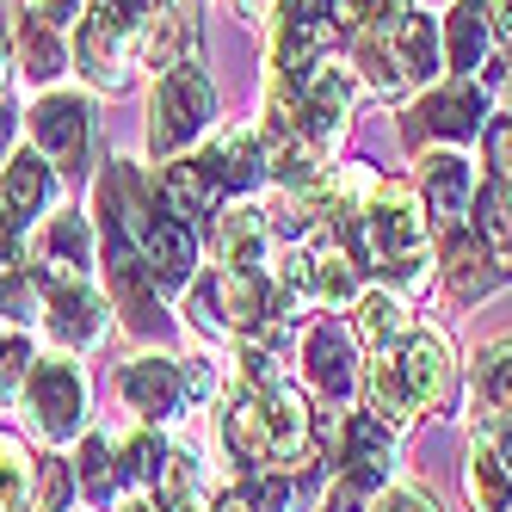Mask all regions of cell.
I'll use <instances>...</instances> for the list:
<instances>
[{"mask_svg":"<svg viewBox=\"0 0 512 512\" xmlns=\"http://www.w3.org/2000/svg\"><path fill=\"white\" fill-rule=\"evenodd\" d=\"M451 383H457L451 346L438 334H408L389 352H377V364H371V414L377 420H420L451 401Z\"/></svg>","mask_w":512,"mask_h":512,"instance_id":"obj_1","label":"cell"},{"mask_svg":"<svg viewBox=\"0 0 512 512\" xmlns=\"http://www.w3.org/2000/svg\"><path fill=\"white\" fill-rule=\"evenodd\" d=\"M371 260L389 272V278H426L432 266V241H426V210L408 186H377L371 204H364V223H358Z\"/></svg>","mask_w":512,"mask_h":512,"instance_id":"obj_2","label":"cell"},{"mask_svg":"<svg viewBox=\"0 0 512 512\" xmlns=\"http://www.w3.org/2000/svg\"><path fill=\"white\" fill-rule=\"evenodd\" d=\"M142 25L149 19H142L130 0H99V7L81 19V44H75L81 75L99 81V87H124V68L142 50Z\"/></svg>","mask_w":512,"mask_h":512,"instance_id":"obj_3","label":"cell"},{"mask_svg":"<svg viewBox=\"0 0 512 512\" xmlns=\"http://www.w3.org/2000/svg\"><path fill=\"white\" fill-rule=\"evenodd\" d=\"M210 112H216V93L204 81V68L198 62H173L161 75V87H155V130H149L155 155H173V149H186V142H198Z\"/></svg>","mask_w":512,"mask_h":512,"instance_id":"obj_4","label":"cell"},{"mask_svg":"<svg viewBox=\"0 0 512 512\" xmlns=\"http://www.w3.org/2000/svg\"><path fill=\"white\" fill-rule=\"evenodd\" d=\"M25 408H31V420H38V432L50 438H68L81 426V377H75V364H62V358H50V364H31V377H25Z\"/></svg>","mask_w":512,"mask_h":512,"instance_id":"obj_5","label":"cell"},{"mask_svg":"<svg viewBox=\"0 0 512 512\" xmlns=\"http://www.w3.org/2000/svg\"><path fill=\"white\" fill-rule=\"evenodd\" d=\"M309 420L315 414L297 389H284V383L260 389V457L266 463H297L303 445H309Z\"/></svg>","mask_w":512,"mask_h":512,"instance_id":"obj_6","label":"cell"},{"mask_svg":"<svg viewBox=\"0 0 512 512\" xmlns=\"http://www.w3.org/2000/svg\"><path fill=\"white\" fill-rule=\"evenodd\" d=\"M31 136H38V149L62 167H81L87 155V99L75 93H44L31 105Z\"/></svg>","mask_w":512,"mask_h":512,"instance_id":"obj_7","label":"cell"},{"mask_svg":"<svg viewBox=\"0 0 512 512\" xmlns=\"http://www.w3.org/2000/svg\"><path fill=\"white\" fill-rule=\"evenodd\" d=\"M136 247H142V260H149V272H155L161 284H186L192 266H198V241H192V229L179 223V216H167L161 204L149 210V223H142Z\"/></svg>","mask_w":512,"mask_h":512,"instance_id":"obj_8","label":"cell"},{"mask_svg":"<svg viewBox=\"0 0 512 512\" xmlns=\"http://www.w3.org/2000/svg\"><path fill=\"white\" fill-rule=\"evenodd\" d=\"M155 204H161L167 216H179L186 229H192V216H210L216 204H223V179H216L210 155H198V161H173V167L161 173Z\"/></svg>","mask_w":512,"mask_h":512,"instance_id":"obj_9","label":"cell"},{"mask_svg":"<svg viewBox=\"0 0 512 512\" xmlns=\"http://www.w3.org/2000/svg\"><path fill=\"white\" fill-rule=\"evenodd\" d=\"M87 247H93V229H87V216H56L50 223V235L38 241V278L50 284V290H62V284H87Z\"/></svg>","mask_w":512,"mask_h":512,"instance_id":"obj_10","label":"cell"},{"mask_svg":"<svg viewBox=\"0 0 512 512\" xmlns=\"http://www.w3.org/2000/svg\"><path fill=\"white\" fill-rule=\"evenodd\" d=\"M395 475V438L377 414H352L346 420V482H358L364 494L383 488Z\"/></svg>","mask_w":512,"mask_h":512,"instance_id":"obj_11","label":"cell"},{"mask_svg":"<svg viewBox=\"0 0 512 512\" xmlns=\"http://www.w3.org/2000/svg\"><path fill=\"white\" fill-rule=\"evenodd\" d=\"M500 266H506V260H500L482 235H475V229H457V235H451V253H445V290H451L457 303H475L482 290H494Z\"/></svg>","mask_w":512,"mask_h":512,"instance_id":"obj_12","label":"cell"},{"mask_svg":"<svg viewBox=\"0 0 512 512\" xmlns=\"http://www.w3.org/2000/svg\"><path fill=\"white\" fill-rule=\"evenodd\" d=\"M309 383L321 395H346L352 389V364H358V340L346 334L340 321H321L315 334H309Z\"/></svg>","mask_w":512,"mask_h":512,"instance_id":"obj_13","label":"cell"},{"mask_svg":"<svg viewBox=\"0 0 512 512\" xmlns=\"http://www.w3.org/2000/svg\"><path fill=\"white\" fill-rule=\"evenodd\" d=\"M290 284H303L309 297H321V303H346L352 290H358V260H352V247L334 241V247L303 253L297 272H290Z\"/></svg>","mask_w":512,"mask_h":512,"instance_id":"obj_14","label":"cell"},{"mask_svg":"<svg viewBox=\"0 0 512 512\" xmlns=\"http://www.w3.org/2000/svg\"><path fill=\"white\" fill-rule=\"evenodd\" d=\"M50 340H62V346H93L99 340V327H105V303L93 297L87 284H62V290H50Z\"/></svg>","mask_w":512,"mask_h":512,"instance_id":"obj_15","label":"cell"},{"mask_svg":"<svg viewBox=\"0 0 512 512\" xmlns=\"http://www.w3.org/2000/svg\"><path fill=\"white\" fill-rule=\"evenodd\" d=\"M179 395H186V383H179V364L167 358H136L130 371H124V401L136 414H173L179 408Z\"/></svg>","mask_w":512,"mask_h":512,"instance_id":"obj_16","label":"cell"},{"mask_svg":"<svg viewBox=\"0 0 512 512\" xmlns=\"http://www.w3.org/2000/svg\"><path fill=\"white\" fill-rule=\"evenodd\" d=\"M408 309H401L395 290H364L358 297V315H352V340L371 346V352H389L395 340H408Z\"/></svg>","mask_w":512,"mask_h":512,"instance_id":"obj_17","label":"cell"},{"mask_svg":"<svg viewBox=\"0 0 512 512\" xmlns=\"http://www.w3.org/2000/svg\"><path fill=\"white\" fill-rule=\"evenodd\" d=\"M420 124H426L432 136H445V142H463V136L482 130V93H475L469 81H451L445 93H432V99L420 105Z\"/></svg>","mask_w":512,"mask_h":512,"instance_id":"obj_18","label":"cell"},{"mask_svg":"<svg viewBox=\"0 0 512 512\" xmlns=\"http://www.w3.org/2000/svg\"><path fill=\"white\" fill-rule=\"evenodd\" d=\"M266 247H272V229H266V216L260 210H229L223 216V229H216V253H223V266L229 272H260L266 260Z\"/></svg>","mask_w":512,"mask_h":512,"instance_id":"obj_19","label":"cell"},{"mask_svg":"<svg viewBox=\"0 0 512 512\" xmlns=\"http://www.w3.org/2000/svg\"><path fill=\"white\" fill-rule=\"evenodd\" d=\"M420 186H426V210L432 216L463 223V210H469V161L463 155H426Z\"/></svg>","mask_w":512,"mask_h":512,"instance_id":"obj_20","label":"cell"},{"mask_svg":"<svg viewBox=\"0 0 512 512\" xmlns=\"http://www.w3.org/2000/svg\"><path fill=\"white\" fill-rule=\"evenodd\" d=\"M210 167H216V179H223V192H247V186L266 179V142L247 136V130H229L210 149Z\"/></svg>","mask_w":512,"mask_h":512,"instance_id":"obj_21","label":"cell"},{"mask_svg":"<svg viewBox=\"0 0 512 512\" xmlns=\"http://www.w3.org/2000/svg\"><path fill=\"white\" fill-rule=\"evenodd\" d=\"M482 50H488V7L482 0H457L445 19V62L457 75H469V68H482Z\"/></svg>","mask_w":512,"mask_h":512,"instance_id":"obj_22","label":"cell"},{"mask_svg":"<svg viewBox=\"0 0 512 512\" xmlns=\"http://www.w3.org/2000/svg\"><path fill=\"white\" fill-rule=\"evenodd\" d=\"M44 198H50V167H44V155H13L7 167H0V204H7L19 223H25V216H38Z\"/></svg>","mask_w":512,"mask_h":512,"instance_id":"obj_23","label":"cell"},{"mask_svg":"<svg viewBox=\"0 0 512 512\" xmlns=\"http://www.w3.org/2000/svg\"><path fill=\"white\" fill-rule=\"evenodd\" d=\"M358 68L371 75V87L377 93H389V99H401L414 81H408V68H401V56H395V38H389V13H383V25H364V38H358Z\"/></svg>","mask_w":512,"mask_h":512,"instance_id":"obj_24","label":"cell"},{"mask_svg":"<svg viewBox=\"0 0 512 512\" xmlns=\"http://www.w3.org/2000/svg\"><path fill=\"white\" fill-rule=\"evenodd\" d=\"M389 38H395V56H401V68H408V81L438 75V25L426 13H395Z\"/></svg>","mask_w":512,"mask_h":512,"instance_id":"obj_25","label":"cell"},{"mask_svg":"<svg viewBox=\"0 0 512 512\" xmlns=\"http://www.w3.org/2000/svg\"><path fill=\"white\" fill-rule=\"evenodd\" d=\"M469 500L482 506V512L512 506V475L500 469V457H494L488 438H475V451H469Z\"/></svg>","mask_w":512,"mask_h":512,"instance_id":"obj_26","label":"cell"},{"mask_svg":"<svg viewBox=\"0 0 512 512\" xmlns=\"http://www.w3.org/2000/svg\"><path fill=\"white\" fill-rule=\"evenodd\" d=\"M19 62H25V75H38V81H50L62 68V38H56L50 19L19 13Z\"/></svg>","mask_w":512,"mask_h":512,"instance_id":"obj_27","label":"cell"},{"mask_svg":"<svg viewBox=\"0 0 512 512\" xmlns=\"http://www.w3.org/2000/svg\"><path fill=\"white\" fill-rule=\"evenodd\" d=\"M475 389L494 414H512V340H494L475 358Z\"/></svg>","mask_w":512,"mask_h":512,"instance_id":"obj_28","label":"cell"},{"mask_svg":"<svg viewBox=\"0 0 512 512\" xmlns=\"http://www.w3.org/2000/svg\"><path fill=\"white\" fill-rule=\"evenodd\" d=\"M0 512H31V463L13 438H0Z\"/></svg>","mask_w":512,"mask_h":512,"instance_id":"obj_29","label":"cell"},{"mask_svg":"<svg viewBox=\"0 0 512 512\" xmlns=\"http://www.w3.org/2000/svg\"><path fill=\"white\" fill-rule=\"evenodd\" d=\"M167 457H173V451L161 445L155 432H136L130 445H124V457H118V475H124V482H161Z\"/></svg>","mask_w":512,"mask_h":512,"instance_id":"obj_30","label":"cell"},{"mask_svg":"<svg viewBox=\"0 0 512 512\" xmlns=\"http://www.w3.org/2000/svg\"><path fill=\"white\" fill-rule=\"evenodd\" d=\"M118 482H124V475H118V451L105 445V438H87V445H81V488L93 500H105Z\"/></svg>","mask_w":512,"mask_h":512,"instance_id":"obj_31","label":"cell"},{"mask_svg":"<svg viewBox=\"0 0 512 512\" xmlns=\"http://www.w3.org/2000/svg\"><path fill=\"white\" fill-rule=\"evenodd\" d=\"M241 494H247L253 512H290L297 506V482H290V475H260V482H247Z\"/></svg>","mask_w":512,"mask_h":512,"instance_id":"obj_32","label":"cell"},{"mask_svg":"<svg viewBox=\"0 0 512 512\" xmlns=\"http://www.w3.org/2000/svg\"><path fill=\"white\" fill-rule=\"evenodd\" d=\"M68 494H75V475H68V463H44V475H38V506L31 512H62L68 506Z\"/></svg>","mask_w":512,"mask_h":512,"instance_id":"obj_33","label":"cell"},{"mask_svg":"<svg viewBox=\"0 0 512 512\" xmlns=\"http://www.w3.org/2000/svg\"><path fill=\"white\" fill-rule=\"evenodd\" d=\"M25 364H31V346L13 334V340H0V389H13L25 377Z\"/></svg>","mask_w":512,"mask_h":512,"instance_id":"obj_34","label":"cell"},{"mask_svg":"<svg viewBox=\"0 0 512 512\" xmlns=\"http://www.w3.org/2000/svg\"><path fill=\"white\" fill-rule=\"evenodd\" d=\"M0 309H7V315H19V321L31 315V284H25V278H19L13 266L0 272Z\"/></svg>","mask_w":512,"mask_h":512,"instance_id":"obj_35","label":"cell"},{"mask_svg":"<svg viewBox=\"0 0 512 512\" xmlns=\"http://www.w3.org/2000/svg\"><path fill=\"white\" fill-rule=\"evenodd\" d=\"M488 167H494L500 179H512V118H500V124L488 130Z\"/></svg>","mask_w":512,"mask_h":512,"instance_id":"obj_36","label":"cell"},{"mask_svg":"<svg viewBox=\"0 0 512 512\" xmlns=\"http://www.w3.org/2000/svg\"><path fill=\"white\" fill-rule=\"evenodd\" d=\"M278 19H297V25H327V19H334V0H278Z\"/></svg>","mask_w":512,"mask_h":512,"instance_id":"obj_37","label":"cell"},{"mask_svg":"<svg viewBox=\"0 0 512 512\" xmlns=\"http://www.w3.org/2000/svg\"><path fill=\"white\" fill-rule=\"evenodd\" d=\"M389 13V0H340V19L346 25H377Z\"/></svg>","mask_w":512,"mask_h":512,"instance_id":"obj_38","label":"cell"},{"mask_svg":"<svg viewBox=\"0 0 512 512\" xmlns=\"http://www.w3.org/2000/svg\"><path fill=\"white\" fill-rule=\"evenodd\" d=\"M13 260H19V216L0 204V272H7Z\"/></svg>","mask_w":512,"mask_h":512,"instance_id":"obj_39","label":"cell"},{"mask_svg":"<svg viewBox=\"0 0 512 512\" xmlns=\"http://www.w3.org/2000/svg\"><path fill=\"white\" fill-rule=\"evenodd\" d=\"M482 438H488V445H494V457H500V469L512 475V414H500V420H494V426H488Z\"/></svg>","mask_w":512,"mask_h":512,"instance_id":"obj_40","label":"cell"},{"mask_svg":"<svg viewBox=\"0 0 512 512\" xmlns=\"http://www.w3.org/2000/svg\"><path fill=\"white\" fill-rule=\"evenodd\" d=\"M377 512H438V506H432V500H426L420 488H395V494H389V500H383Z\"/></svg>","mask_w":512,"mask_h":512,"instance_id":"obj_41","label":"cell"},{"mask_svg":"<svg viewBox=\"0 0 512 512\" xmlns=\"http://www.w3.org/2000/svg\"><path fill=\"white\" fill-rule=\"evenodd\" d=\"M327 512H364V488H358V482H334V494H327Z\"/></svg>","mask_w":512,"mask_h":512,"instance_id":"obj_42","label":"cell"},{"mask_svg":"<svg viewBox=\"0 0 512 512\" xmlns=\"http://www.w3.org/2000/svg\"><path fill=\"white\" fill-rule=\"evenodd\" d=\"M7 68H13V31H7V13H0V87H7Z\"/></svg>","mask_w":512,"mask_h":512,"instance_id":"obj_43","label":"cell"},{"mask_svg":"<svg viewBox=\"0 0 512 512\" xmlns=\"http://www.w3.org/2000/svg\"><path fill=\"white\" fill-rule=\"evenodd\" d=\"M500 44L512 50V0H500Z\"/></svg>","mask_w":512,"mask_h":512,"instance_id":"obj_44","label":"cell"},{"mask_svg":"<svg viewBox=\"0 0 512 512\" xmlns=\"http://www.w3.org/2000/svg\"><path fill=\"white\" fill-rule=\"evenodd\" d=\"M216 512H253V506H247V494H229V500L216 506Z\"/></svg>","mask_w":512,"mask_h":512,"instance_id":"obj_45","label":"cell"},{"mask_svg":"<svg viewBox=\"0 0 512 512\" xmlns=\"http://www.w3.org/2000/svg\"><path fill=\"white\" fill-rule=\"evenodd\" d=\"M7 136H13V118H7V105H0V149H7Z\"/></svg>","mask_w":512,"mask_h":512,"instance_id":"obj_46","label":"cell"},{"mask_svg":"<svg viewBox=\"0 0 512 512\" xmlns=\"http://www.w3.org/2000/svg\"><path fill=\"white\" fill-rule=\"evenodd\" d=\"M124 512H161V500H130Z\"/></svg>","mask_w":512,"mask_h":512,"instance_id":"obj_47","label":"cell"},{"mask_svg":"<svg viewBox=\"0 0 512 512\" xmlns=\"http://www.w3.org/2000/svg\"><path fill=\"white\" fill-rule=\"evenodd\" d=\"M506 210H512V179H506Z\"/></svg>","mask_w":512,"mask_h":512,"instance_id":"obj_48","label":"cell"},{"mask_svg":"<svg viewBox=\"0 0 512 512\" xmlns=\"http://www.w3.org/2000/svg\"><path fill=\"white\" fill-rule=\"evenodd\" d=\"M420 7H438V0H420Z\"/></svg>","mask_w":512,"mask_h":512,"instance_id":"obj_49","label":"cell"},{"mask_svg":"<svg viewBox=\"0 0 512 512\" xmlns=\"http://www.w3.org/2000/svg\"><path fill=\"white\" fill-rule=\"evenodd\" d=\"M500 512H512V506H500Z\"/></svg>","mask_w":512,"mask_h":512,"instance_id":"obj_50","label":"cell"}]
</instances>
